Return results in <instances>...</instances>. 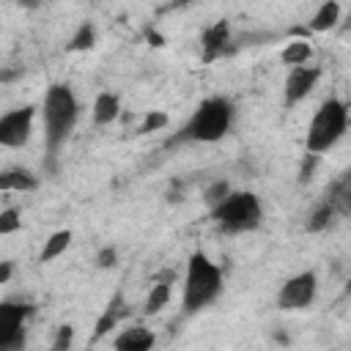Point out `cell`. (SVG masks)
Returning <instances> with one entry per match:
<instances>
[{
    "label": "cell",
    "instance_id": "1",
    "mask_svg": "<svg viewBox=\"0 0 351 351\" xmlns=\"http://www.w3.org/2000/svg\"><path fill=\"white\" fill-rule=\"evenodd\" d=\"M80 115V104L66 85H52L44 96V137H47V170L55 173L58 148L69 140Z\"/></svg>",
    "mask_w": 351,
    "mask_h": 351
},
{
    "label": "cell",
    "instance_id": "2",
    "mask_svg": "<svg viewBox=\"0 0 351 351\" xmlns=\"http://www.w3.org/2000/svg\"><path fill=\"white\" fill-rule=\"evenodd\" d=\"M233 123V104L225 96H211L206 101H200V107L195 110V115L186 121V126L170 140L173 143H217L230 132Z\"/></svg>",
    "mask_w": 351,
    "mask_h": 351
},
{
    "label": "cell",
    "instance_id": "3",
    "mask_svg": "<svg viewBox=\"0 0 351 351\" xmlns=\"http://www.w3.org/2000/svg\"><path fill=\"white\" fill-rule=\"evenodd\" d=\"M222 291V271L203 252H192L184 277V313L192 315L211 304Z\"/></svg>",
    "mask_w": 351,
    "mask_h": 351
},
{
    "label": "cell",
    "instance_id": "4",
    "mask_svg": "<svg viewBox=\"0 0 351 351\" xmlns=\"http://www.w3.org/2000/svg\"><path fill=\"white\" fill-rule=\"evenodd\" d=\"M348 129V107L346 101L340 99H326L313 121H310V129H307V154H315L321 156L324 151H329Z\"/></svg>",
    "mask_w": 351,
    "mask_h": 351
},
{
    "label": "cell",
    "instance_id": "5",
    "mask_svg": "<svg viewBox=\"0 0 351 351\" xmlns=\"http://www.w3.org/2000/svg\"><path fill=\"white\" fill-rule=\"evenodd\" d=\"M263 208L252 192H230L217 208H211V219L225 233H244L261 225Z\"/></svg>",
    "mask_w": 351,
    "mask_h": 351
},
{
    "label": "cell",
    "instance_id": "6",
    "mask_svg": "<svg viewBox=\"0 0 351 351\" xmlns=\"http://www.w3.org/2000/svg\"><path fill=\"white\" fill-rule=\"evenodd\" d=\"M27 315H30V304L0 302V351L25 348V318Z\"/></svg>",
    "mask_w": 351,
    "mask_h": 351
},
{
    "label": "cell",
    "instance_id": "7",
    "mask_svg": "<svg viewBox=\"0 0 351 351\" xmlns=\"http://www.w3.org/2000/svg\"><path fill=\"white\" fill-rule=\"evenodd\" d=\"M315 291H318V280L313 271H302L296 277H291L280 293H277V307L280 310H304L313 304L315 299Z\"/></svg>",
    "mask_w": 351,
    "mask_h": 351
},
{
    "label": "cell",
    "instance_id": "8",
    "mask_svg": "<svg viewBox=\"0 0 351 351\" xmlns=\"http://www.w3.org/2000/svg\"><path fill=\"white\" fill-rule=\"evenodd\" d=\"M33 107H19L5 115H0V145L3 148H19L30 140L33 132Z\"/></svg>",
    "mask_w": 351,
    "mask_h": 351
},
{
    "label": "cell",
    "instance_id": "9",
    "mask_svg": "<svg viewBox=\"0 0 351 351\" xmlns=\"http://www.w3.org/2000/svg\"><path fill=\"white\" fill-rule=\"evenodd\" d=\"M228 44H230V25L225 19L214 22L211 27H206L203 36H200V58H203V63L219 60L230 49Z\"/></svg>",
    "mask_w": 351,
    "mask_h": 351
},
{
    "label": "cell",
    "instance_id": "10",
    "mask_svg": "<svg viewBox=\"0 0 351 351\" xmlns=\"http://www.w3.org/2000/svg\"><path fill=\"white\" fill-rule=\"evenodd\" d=\"M318 69L315 66H296L288 71V80H285V104L293 107L296 101H302L318 82Z\"/></svg>",
    "mask_w": 351,
    "mask_h": 351
},
{
    "label": "cell",
    "instance_id": "11",
    "mask_svg": "<svg viewBox=\"0 0 351 351\" xmlns=\"http://www.w3.org/2000/svg\"><path fill=\"white\" fill-rule=\"evenodd\" d=\"M154 343H156V337L148 326H129L115 337L112 348L115 351H151Z\"/></svg>",
    "mask_w": 351,
    "mask_h": 351
},
{
    "label": "cell",
    "instance_id": "12",
    "mask_svg": "<svg viewBox=\"0 0 351 351\" xmlns=\"http://www.w3.org/2000/svg\"><path fill=\"white\" fill-rule=\"evenodd\" d=\"M129 315V307H126V299H123V293L118 291L112 299H110V304H107V310L101 313V318L96 321V329H93V340H101L110 329H115V324L121 321V318H126Z\"/></svg>",
    "mask_w": 351,
    "mask_h": 351
},
{
    "label": "cell",
    "instance_id": "13",
    "mask_svg": "<svg viewBox=\"0 0 351 351\" xmlns=\"http://www.w3.org/2000/svg\"><path fill=\"white\" fill-rule=\"evenodd\" d=\"M173 280H176V271H162L156 277V282H154V288H151V293L145 299V313L148 315L159 313L170 302V285H173Z\"/></svg>",
    "mask_w": 351,
    "mask_h": 351
},
{
    "label": "cell",
    "instance_id": "14",
    "mask_svg": "<svg viewBox=\"0 0 351 351\" xmlns=\"http://www.w3.org/2000/svg\"><path fill=\"white\" fill-rule=\"evenodd\" d=\"M38 178L27 170H0V189L3 192H33Z\"/></svg>",
    "mask_w": 351,
    "mask_h": 351
},
{
    "label": "cell",
    "instance_id": "15",
    "mask_svg": "<svg viewBox=\"0 0 351 351\" xmlns=\"http://www.w3.org/2000/svg\"><path fill=\"white\" fill-rule=\"evenodd\" d=\"M118 115H121V101H118V96H115V93H99L96 101H93V121H96L99 126H104V123H112Z\"/></svg>",
    "mask_w": 351,
    "mask_h": 351
},
{
    "label": "cell",
    "instance_id": "16",
    "mask_svg": "<svg viewBox=\"0 0 351 351\" xmlns=\"http://www.w3.org/2000/svg\"><path fill=\"white\" fill-rule=\"evenodd\" d=\"M337 19H340V3L329 0V3H324V5L315 11V16L310 19L307 30H310V33H324V30L335 27V25H337Z\"/></svg>",
    "mask_w": 351,
    "mask_h": 351
},
{
    "label": "cell",
    "instance_id": "17",
    "mask_svg": "<svg viewBox=\"0 0 351 351\" xmlns=\"http://www.w3.org/2000/svg\"><path fill=\"white\" fill-rule=\"evenodd\" d=\"M310 58H313V47H310V41H304V38H296V41H291V44L282 49V63L291 66V69L307 66Z\"/></svg>",
    "mask_w": 351,
    "mask_h": 351
},
{
    "label": "cell",
    "instance_id": "18",
    "mask_svg": "<svg viewBox=\"0 0 351 351\" xmlns=\"http://www.w3.org/2000/svg\"><path fill=\"white\" fill-rule=\"evenodd\" d=\"M69 244H71V230H58V233H52V236L44 241V250H41L38 261H41V263L55 261L58 255H63V252L69 250Z\"/></svg>",
    "mask_w": 351,
    "mask_h": 351
},
{
    "label": "cell",
    "instance_id": "19",
    "mask_svg": "<svg viewBox=\"0 0 351 351\" xmlns=\"http://www.w3.org/2000/svg\"><path fill=\"white\" fill-rule=\"evenodd\" d=\"M335 214H337V211H335V206H332L329 200H324V203H321V206L307 217V225H304V228H307L310 233H318V230L329 228V222H332V217H335Z\"/></svg>",
    "mask_w": 351,
    "mask_h": 351
},
{
    "label": "cell",
    "instance_id": "20",
    "mask_svg": "<svg viewBox=\"0 0 351 351\" xmlns=\"http://www.w3.org/2000/svg\"><path fill=\"white\" fill-rule=\"evenodd\" d=\"M93 41H96L93 25H90V22H82V25L77 27V33L71 36V41L66 44V49H69V52H82V49H90Z\"/></svg>",
    "mask_w": 351,
    "mask_h": 351
},
{
    "label": "cell",
    "instance_id": "21",
    "mask_svg": "<svg viewBox=\"0 0 351 351\" xmlns=\"http://www.w3.org/2000/svg\"><path fill=\"white\" fill-rule=\"evenodd\" d=\"M228 195H230V184H228V181H211V184L203 189V200L208 203V208H217Z\"/></svg>",
    "mask_w": 351,
    "mask_h": 351
},
{
    "label": "cell",
    "instance_id": "22",
    "mask_svg": "<svg viewBox=\"0 0 351 351\" xmlns=\"http://www.w3.org/2000/svg\"><path fill=\"white\" fill-rule=\"evenodd\" d=\"M19 228H22V214H19V208H5V211H0V236L16 233Z\"/></svg>",
    "mask_w": 351,
    "mask_h": 351
},
{
    "label": "cell",
    "instance_id": "23",
    "mask_svg": "<svg viewBox=\"0 0 351 351\" xmlns=\"http://www.w3.org/2000/svg\"><path fill=\"white\" fill-rule=\"evenodd\" d=\"M162 126H167V115L159 112V110H154V112H148V115L143 118L137 134H148V132H156V129H162Z\"/></svg>",
    "mask_w": 351,
    "mask_h": 351
},
{
    "label": "cell",
    "instance_id": "24",
    "mask_svg": "<svg viewBox=\"0 0 351 351\" xmlns=\"http://www.w3.org/2000/svg\"><path fill=\"white\" fill-rule=\"evenodd\" d=\"M71 340H74V329L66 324V326H60L58 329V335H55V343H52V351H69L71 348Z\"/></svg>",
    "mask_w": 351,
    "mask_h": 351
},
{
    "label": "cell",
    "instance_id": "25",
    "mask_svg": "<svg viewBox=\"0 0 351 351\" xmlns=\"http://www.w3.org/2000/svg\"><path fill=\"white\" fill-rule=\"evenodd\" d=\"M115 263H118V250L115 247H101L96 252V266L99 269H112Z\"/></svg>",
    "mask_w": 351,
    "mask_h": 351
},
{
    "label": "cell",
    "instance_id": "26",
    "mask_svg": "<svg viewBox=\"0 0 351 351\" xmlns=\"http://www.w3.org/2000/svg\"><path fill=\"white\" fill-rule=\"evenodd\" d=\"M315 165H318V156H315V154H307V156L302 159V170H299V184H307V181L313 178V170H315Z\"/></svg>",
    "mask_w": 351,
    "mask_h": 351
},
{
    "label": "cell",
    "instance_id": "27",
    "mask_svg": "<svg viewBox=\"0 0 351 351\" xmlns=\"http://www.w3.org/2000/svg\"><path fill=\"white\" fill-rule=\"evenodd\" d=\"M11 274H14V263H11V261H0V285L8 282Z\"/></svg>",
    "mask_w": 351,
    "mask_h": 351
},
{
    "label": "cell",
    "instance_id": "28",
    "mask_svg": "<svg viewBox=\"0 0 351 351\" xmlns=\"http://www.w3.org/2000/svg\"><path fill=\"white\" fill-rule=\"evenodd\" d=\"M19 74H22L19 66H16V69H0V82H14Z\"/></svg>",
    "mask_w": 351,
    "mask_h": 351
},
{
    "label": "cell",
    "instance_id": "29",
    "mask_svg": "<svg viewBox=\"0 0 351 351\" xmlns=\"http://www.w3.org/2000/svg\"><path fill=\"white\" fill-rule=\"evenodd\" d=\"M148 41H151L154 47H162V36H159V33H154V30H148Z\"/></svg>",
    "mask_w": 351,
    "mask_h": 351
}]
</instances>
